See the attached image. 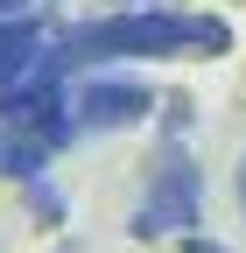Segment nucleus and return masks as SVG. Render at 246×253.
<instances>
[{"label": "nucleus", "mask_w": 246, "mask_h": 253, "mask_svg": "<svg viewBox=\"0 0 246 253\" xmlns=\"http://www.w3.org/2000/svg\"><path fill=\"white\" fill-rule=\"evenodd\" d=\"M56 56L71 71H99V63H127V56H225L232 28L218 14H176V7H106L91 21H71L64 36H49Z\"/></svg>", "instance_id": "f257e3e1"}, {"label": "nucleus", "mask_w": 246, "mask_h": 253, "mask_svg": "<svg viewBox=\"0 0 246 253\" xmlns=\"http://www.w3.org/2000/svg\"><path fill=\"white\" fill-rule=\"evenodd\" d=\"M197 225H204V176H197V155L169 134L155 148V162H148V183H141V204L127 218V232L134 239H169V232H197Z\"/></svg>", "instance_id": "f03ea898"}, {"label": "nucleus", "mask_w": 246, "mask_h": 253, "mask_svg": "<svg viewBox=\"0 0 246 253\" xmlns=\"http://www.w3.org/2000/svg\"><path fill=\"white\" fill-rule=\"evenodd\" d=\"M148 113H155V91H148L141 78L84 71V78L71 84V120H78V134H127V126H141Z\"/></svg>", "instance_id": "7ed1b4c3"}, {"label": "nucleus", "mask_w": 246, "mask_h": 253, "mask_svg": "<svg viewBox=\"0 0 246 253\" xmlns=\"http://www.w3.org/2000/svg\"><path fill=\"white\" fill-rule=\"evenodd\" d=\"M42 42H49L42 7L36 14H0V56H28V49H42Z\"/></svg>", "instance_id": "20e7f679"}, {"label": "nucleus", "mask_w": 246, "mask_h": 253, "mask_svg": "<svg viewBox=\"0 0 246 253\" xmlns=\"http://www.w3.org/2000/svg\"><path fill=\"white\" fill-rule=\"evenodd\" d=\"M42 0H0V14H36Z\"/></svg>", "instance_id": "39448f33"}, {"label": "nucleus", "mask_w": 246, "mask_h": 253, "mask_svg": "<svg viewBox=\"0 0 246 253\" xmlns=\"http://www.w3.org/2000/svg\"><path fill=\"white\" fill-rule=\"evenodd\" d=\"M183 253H225L218 239H190V246H183Z\"/></svg>", "instance_id": "423d86ee"}, {"label": "nucleus", "mask_w": 246, "mask_h": 253, "mask_svg": "<svg viewBox=\"0 0 246 253\" xmlns=\"http://www.w3.org/2000/svg\"><path fill=\"white\" fill-rule=\"evenodd\" d=\"M232 190H239V204H246V155H239V169H232Z\"/></svg>", "instance_id": "0eeeda50"}, {"label": "nucleus", "mask_w": 246, "mask_h": 253, "mask_svg": "<svg viewBox=\"0 0 246 253\" xmlns=\"http://www.w3.org/2000/svg\"><path fill=\"white\" fill-rule=\"evenodd\" d=\"M113 7H148V0H113Z\"/></svg>", "instance_id": "6e6552de"}]
</instances>
